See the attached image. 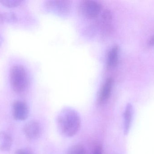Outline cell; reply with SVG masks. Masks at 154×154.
Here are the masks:
<instances>
[{
    "instance_id": "6da1fadb",
    "label": "cell",
    "mask_w": 154,
    "mask_h": 154,
    "mask_svg": "<svg viewBox=\"0 0 154 154\" xmlns=\"http://www.w3.org/2000/svg\"><path fill=\"white\" fill-rule=\"evenodd\" d=\"M80 117L76 110L66 108L58 115L57 124L60 133L66 137H72L78 133L81 126Z\"/></svg>"
},
{
    "instance_id": "7a4b0ae2",
    "label": "cell",
    "mask_w": 154,
    "mask_h": 154,
    "mask_svg": "<svg viewBox=\"0 0 154 154\" xmlns=\"http://www.w3.org/2000/svg\"><path fill=\"white\" fill-rule=\"evenodd\" d=\"M27 71L22 65H15L11 71V81L14 90L18 94L23 93L29 85Z\"/></svg>"
},
{
    "instance_id": "3957f363",
    "label": "cell",
    "mask_w": 154,
    "mask_h": 154,
    "mask_svg": "<svg viewBox=\"0 0 154 154\" xmlns=\"http://www.w3.org/2000/svg\"><path fill=\"white\" fill-rule=\"evenodd\" d=\"M81 11L87 18L97 17L101 11V6L98 2L92 0L83 1L81 4Z\"/></svg>"
},
{
    "instance_id": "277c9868",
    "label": "cell",
    "mask_w": 154,
    "mask_h": 154,
    "mask_svg": "<svg viewBox=\"0 0 154 154\" xmlns=\"http://www.w3.org/2000/svg\"><path fill=\"white\" fill-rule=\"evenodd\" d=\"M29 110L26 103L22 101H15L13 105V115L14 119L23 121L29 116Z\"/></svg>"
},
{
    "instance_id": "5b68a950",
    "label": "cell",
    "mask_w": 154,
    "mask_h": 154,
    "mask_svg": "<svg viewBox=\"0 0 154 154\" xmlns=\"http://www.w3.org/2000/svg\"><path fill=\"white\" fill-rule=\"evenodd\" d=\"M23 130L25 136L32 140L39 138L41 134L40 124L36 120L28 122L23 127Z\"/></svg>"
},
{
    "instance_id": "8992f818",
    "label": "cell",
    "mask_w": 154,
    "mask_h": 154,
    "mask_svg": "<svg viewBox=\"0 0 154 154\" xmlns=\"http://www.w3.org/2000/svg\"><path fill=\"white\" fill-rule=\"evenodd\" d=\"M113 87V80L108 78L106 80L100 92L98 103L100 105L105 104L109 99Z\"/></svg>"
},
{
    "instance_id": "52a82bcc",
    "label": "cell",
    "mask_w": 154,
    "mask_h": 154,
    "mask_svg": "<svg viewBox=\"0 0 154 154\" xmlns=\"http://www.w3.org/2000/svg\"><path fill=\"white\" fill-rule=\"evenodd\" d=\"M13 144L11 136L5 132L0 133V150L7 152L11 149Z\"/></svg>"
},
{
    "instance_id": "ba28073f",
    "label": "cell",
    "mask_w": 154,
    "mask_h": 154,
    "mask_svg": "<svg viewBox=\"0 0 154 154\" xmlns=\"http://www.w3.org/2000/svg\"><path fill=\"white\" fill-rule=\"evenodd\" d=\"M133 116V108L131 104H128L126 107L124 113V129L125 133L127 134L132 123Z\"/></svg>"
},
{
    "instance_id": "9c48e42d",
    "label": "cell",
    "mask_w": 154,
    "mask_h": 154,
    "mask_svg": "<svg viewBox=\"0 0 154 154\" xmlns=\"http://www.w3.org/2000/svg\"><path fill=\"white\" fill-rule=\"evenodd\" d=\"M119 48L113 47L109 52L107 57V66L109 68H114L116 66L118 61Z\"/></svg>"
},
{
    "instance_id": "30bf717a",
    "label": "cell",
    "mask_w": 154,
    "mask_h": 154,
    "mask_svg": "<svg viewBox=\"0 0 154 154\" xmlns=\"http://www.w3.org/2000/svg\"><path fill=\"white\" fill-rule=\"evenodd\" d=\"M17 16L13 12H0V21L2 22L14 23L17 21Z\"/></svg>"
},
{
    "instance_id": "8fae6325",
    "label": "cell",
    "mask_w": 154,
    "mask_h": 154,
    "mask_svg": "<svg viewBox=\"0 0 154 154\" xmlns=\"http://www.w3.org/2000/svg\"><path fill=\"white\" fill-rule=\"evenodd\" d=\"M66 154H88L86 148L80 144L72 146L69 148Z\"/></svg>"
},
{
    "instance_id": "7c38bea8",
    "label": "cell",
    "mask_w": 154,
    "mask_h": 154,
    "mask_svg": "<svg viewBox=\"0 0 154 154\" xmlns=\"http://www.w3.org/2000/svg\"><path fill=\"white\" fill-rule=\"evenodd\" d=\"M22 1L20 0H1L0 3L6 7H13L18 6Z\"/></svg>"
},
{
    "instance_id": "4fadbf2b",
    "label": "cell",
    "mask_w": 154,
    "mask_h": 154,
    "mask_svg": "<svg viewBox=\"0 0 154 154\" xmlns=\"http://www.w3.org/2000/svg\"><path fill=\"white\" fill-rule=\"evenodd\" d=\"M92 154H103V147L101 145H98L94 148Z\"/></svg>"
},
{
    "instance_id": "5bb4252c",
    "label": "cell",
    "mask_w": 154,
    "mask_h": 154,
    "mask_svg": "<svg viewBox=\"0 0 154 154\" xmlns=\"http://www.w3.org/2000/svg\"><path fill=\"white\" fill-rule=\"evenodd\" d=\"M15 154H33L30 150L26 149H21L17 150Z\"/></svg>"
},
{
    "instance_id": "9a60e30c",
    "label": "cell",
    "mask_w": 154,
    "mask_h": 154,
    "mask_svg": "<svg viewBox=\"0 0 154 154\" xmlns=\"http://www.w3.org/2000/svg\"><path fill=\"white\" fill-rule=\"evenodd\" d=\"M149 44L150 46L154 45V35L149 40Z\"/></svg>"
}]
</instances>
